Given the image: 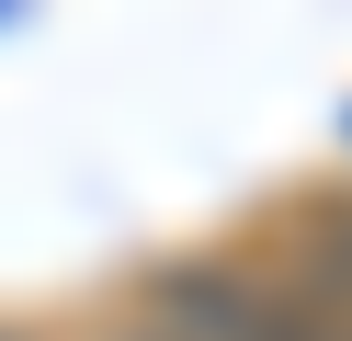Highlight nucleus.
<instances>
[{
  "label": "nucleus",
  "mask_w": 352,
  "mask_h": 341,
  "mask_svg": "<svg viewBox=\"0 0 352 341\" xmlns=\"http://www.w3.org/2000/svg\"><path fill=\"white\" fill-rule=\"evenodd\" d=\"M148 330L160 341H352V307H329L307 273H261V262H160Z\"/></svg>",
  "instance_id": "f257e3e1"
},
{
  "label": "nucleus",
  "mask_w": 352,
  "mask_h": 341,
  "mask_svg": "<svg viewBox=\"0 0 352 341\" xmlns=\"http://www.w3.org/2000/svg\"><path fill=\"white\" fill-rule=\"evenodd\" d=\"M125 341H160V330H148V318H137V330H125Z\"/></svg>",
  "instance_id": "f03ea898"
},
{
  "label": "nucleus",
  "mask_w": 352,
  "mask_h": 341,
  "mask_svg": "<svg viewBox=\"0 0 352 341\" xmlns=\"http://www.w3.org/2000/svg\"><path fill=\"white\" fill-rule=\"evenodd\" d=\"M0 341H23V330H0Z\"/></svg>",
  "instance_id": "7ed1b4c3"
}]
</instances>
